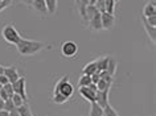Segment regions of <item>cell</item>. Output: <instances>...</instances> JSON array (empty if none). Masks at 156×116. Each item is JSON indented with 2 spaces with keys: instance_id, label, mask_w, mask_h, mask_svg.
I'll list each match as a JSON object with an SVG mask.
<instances>
[{
  "instance_id": "52a82bcc",
  "label": "cell",
  "mask_w": 156,
  "mask_h": 116,
  "mask_svg": "<svg viewBox=\"0 0 156 116\" xmlns=\"http://www.w3.org/2000/svg\"><path fill=\"white\" fill-rule=\"evenodd\" d=\"M3 74H4L7 78H8L9 83H13L16 82V80L20 78V74H19L17 69L15 66H8V67H4V71H3Z\"/></svg>"
},
{
  "instance_id": "8d00e7d4",
  "label": "cell",
  "mask_w": 156,
  "mask_h": 116,
  "mask_svg": "<svg viewBox=\"0 0 156 116\" xmlns=\"http://www.w3.org/2000/svg\"><path fill=\"white\" fill-rule=\"evenodd\" d=\"M9 116H20V114H19L17 108H13L12 111H9Z\"/></svg>"
},
{
  "instance_id": "603a6c76",
  "label": "cell",
  "mask_w": 156,
  "mask_h": 116,
  "mask_svg": "<svg viewBox=\"0 0 156 116\" xmlns=\"http://www.w3.org/2000/svg\"><path fill=\"white\" fill-rule=\"evenodd\" d=\"M90 83H91V77L90 75L82 74L81 78L78 79V87H87Z\"/></svg>"
},
{
  "instance_id": "9c48e42d",
  "label": "cell",
  "mask_w": 156,
  "mask_h": 116,
  "mask_svg": "<svg viewBox=\"0 0 156 116\" xmlns=\"http://www.w3.org/2000/svg\"><path fill=\"white\" fill-rule=\"evenodd\" d=\"M142 22H143V26H144V30H146L147 36L151 38L152 44H155V42H156V26L148 25V24H147V21H146V19H144V17H142Z\"/></svg>"
},
{
  "instance_id": "ffe728a7",
  "label": "cell",
  "mask_w": 156,
  "mask_h": 116,
  "mask_svg": "<svg viewBox=\"0 0 156 116\" xmlns=\"http://www.w3.org/2000/svg\"><path fill=\"white\" fill-rule=\"evenodd\" d=\"M115 8H116V3L114 0H105V12L114 15Z\"/></svg>"
},
{
  "instance_id": "277c9868",
  "label": "cell",
  "mask_w": 156,
  "mask_h": 116,
  "mask_svg": "<svg viewBox=\"0 0 156 116\" xmlns=\"http://www.w3.org/2000/svg\"><path fill=\"white\" fill-rule=\"evenodd\" d=\"M12 87H13V91H15V94H19L21 96L23 99L25 100H28V96H27V91H25V78L24 77H20L16 82H13L12 83Z\"/></svg>"
},
{
  "instance_id": "d590c367",
  "label": "cell",
  "mask_w": 156,
  "mask_h": 116,
  "mask_svg": "<svg viewBox=\"0 0 156 116\" xmlns=\"http://www.w3.org/2000/svg\"><path fill=\"white\" fill-rule=\"evenodd\" d=\"M19 3H21V4H24V5H28V7H32V3H33V0H17Z\"/></svg>"
},
{
  "instance_id": "ac0fdd59",
  "label": "cell",
  "mask_w": 156,
  "mask_h": 116,
  "mask_svg": "<svg viewBox=\"0 0 156 116\" xmlns=\"http://www.w3.org/2000/svg\"><path fill=\"white\" fill-rule=\"evenodd\" d=\"M46 9H48V15H54L57 12V0H44Z\"/></svg>"
},
{
  "instance_id": "484cf974",
  "label": "cell",
  "mask_w": 156,
  "mask_h": 116,
  "mask_svg": "<svg viewBox=\"0 0 156 116\" xmlns=\"http://www.w3.org/2000/svg\"><path fill=\"white\" fill-rule=\"evenodd\" d=\"M11 100L13 102V104H15V107H20V106H23V104L25 103V100L21 98L19 94H13L12 95V98H11Z\"/></svg>"
},
{
  "instance_id": "6da1fadb",
  "label": "cell",
  "mask_w": 156,
  "mask_h": 116,
  "mask_svg": "<svg viewBox=\"0 0 156 116\" xmlns=\"http://www.w3.org/2000/svg\"><path fill=\"white\" fill-rule=\"evenodd\" d=\"M44 42L41 41H36V40H25V38H21L20 41L16 44L17 52L21 54V56H34L38 52H41L44 49Z\"/></svg>"
},
{
  "instance_id": "d6a6232c",
  "label": "cell",
  "mask_w": 156,
  "mask_h": 116,
  "mask_svg": "<svg viewBox=\"0 0 156 116\" xmlns=\"http://www.w3.org/2000/svg\"><path fill=\"white\" fill-rule=\"evenodd\" d=\"M101 79V77H99V71H97V73H94V74L91 75V83H94V84H97L98 83V80Z\"/></svg>"
},
{
  "instance_id": "3957f363",
  "label": "cell",
  "mask_w": 156,
  "mask_h": 116,
  "mask_svg": "<svg viewBox=\"0 0 156 116\" xmlns=\"http://www.w3.org/2000/svg\"><path fill=\"white\" fill-rule=\"evenodd\" d=\"M78 53V45L74 41H65L61 45V54L66 58H72L77 56Z\"/></svg>"
},
{
  "instance_id": "60d3db41",
  "label": "cell",
  "mask_w": 156,
  "mask_h": 116,
  "mask_svg": "<svg viewBox=\"0 0 156 116\" xmlns=\"http://www.w3.org/2000/svg\"><path fill=\"white\" fill-rule=\"evenodd\" d=\"M2 88H3V86H2V84H0V90H2Z\"/></svg>"
},
{
  "instance_id": "f35d334b",
  "label": "cell",
  "mask_w": 156,
  "mask_h": 116,
  "mask_svg": "<svg viewBox=\"0 0 156 116\" xmlns=\"http://www.w3.org/2000/svg\"><path fill=\"white\" fill-rule=\"evenodd\" d=\"M0 116H9V112L5 110H0Z\"/></svg>"
},
{
  "instance_id": "9a60e30c",
  "label": "cell",
  "mask_w": 156,
  "mask_h": 116,
  "mask_svg": "<svg viewBox=\"0 0 156 116\" xmlns=\"http://www.w3.org/2000/svg\"><path fill=\"white\" fill-rule=\"evenodd\" d=\"M108 58H110V57H99V58H97V60H95V65H97L98 71L106 70L107 63H108Z\"/></svg>"
},
{
  "instance_id": "f546056e",
  "label": "cell",
  "mask_w": 156,
  "mask_h": 116,
  "mask_svg": "<svg viewBox=\"0 0 156 116\" xmlns=\"http://www.w3.org/2000/svg\"><path fill=\"white\" fill-rule=\"evenodd\" d=\"M9 5H12V0H0V12L8 8Z\"/></svg>"
},
{
  "instance_id": "8992f818",
  "label": "cell",
  "mask_w": 156,
  "mask_h": 116,
  "mask_svg": "<svg viewBox=\"0 0 156 116\" xmlns=\"http://www.w3.org/2000/svg\"><path fill=\"white\" fill-rule=\"evenodd\" d=\"M87 22H89V28H90L91 30H94V32L103 30L102 29V21H101V12H97Z\"/></svg>"
},
{
  "instance_id": "8fae6325",
  "label": "cell",
  "mask_w": 156,
  "mask_h": 116,
  "mask_svg": "<svg viewBox=\"0 0 156 116\" xmlns=\"http://www.w3.org/2000/svg\"><path fill=\"white\" fill-rule=\"evenodd\" d=\"M32 8L36 11L38 15H48V9H46V5H45L44 0H33Z\"/></svg>"
},
{
  "instance_id": "4dcf8cb0",
  "label": "cell",
  "mask_w": 156,
  "mask_h": 116,
  "mask_svg": "<svg viewBox=\"0 0 156 116\" xmlns=\"http://www.w3.org/2000/svg\"><path fill=\"white\" fill-rule=\"evenodd\" d=\"M13 108H16V107H15V104H13V102H12V100H11V99L5 100V103H4V110L9 112V111H12Z\"/></svg>"
},
{
  "instance_id": "f1b7e54d",
  "label": "cell",
  "mask_w": 156,
  "mask_h": 116,
  "mask_svg": "<svg viewBox=\"0 0 156 116\" xmlns=\"http://www.w3.org/2000/svg\"><path fill=\"white\" fill-rule=\"evenodd\" d=\"M94 7L97 8V11L98 12H105V0H95V4H94Z\"/></svg>"
},
{
  "instance_id": "4316f807",
  "label": "cell",
  "mask_w": 156,
  "mask_h": 116,
  "mask_svg": "<svg viewBox=\"0 0 156 116\" xmlns=\"http://www.w3.org/2000/svg\"><path fill=\"white\" fill-rule=\"evenodd\" d=\"M69 80V75H65V77H62V78L58 80V82L56 83V86H54V92H60V88L64 86V84L66 83Z\"/></svg>"
},
{
  "instance_id": "74e56055",
  "label": "cell",
  "mask_w": 156,
  "mask_h": 116,
  "mask_svg": "<svg viewBox=\"0 0 156 116\" xmlns=\"http://www.w3.org/2000/svg\"><path fill=\"white\" fill-rule=\"evenodd\" d=\"M82 2L86 4V7L87 5H94L95 4V0H82Z\"/></svg>"
},
{
  "instance_id": "30bf717a",
  "label": "cell",
  "mask_w": 156,
  "mask_h": 116,
  "mask_svg": "<svg viewBox=\"0 0 156 116\" xmlns=\"http://www.w3.org/2000/svg\"><path fill=\"white\" fill-rule=\"evenodd\" d=\"M95 92L97 91H93L89 87H80V94H81V96H82L83 99L89 100L90 103L95 102Z\"/></svg>"
},
{
  "instance_id": "7c38bea8",
  "label": "cell",
  "mask_w": 156,
  "mask_h": 116,
  "mask_svg": "<svg viewBox=\"0 0 156 116\" xmlns=\"http://www.w3.org/2000/svg\"><path fill=\"white\" fill-rule=\"evenodd\" d=\"M156 15V5L155 2H148L143 8V17H148V16H154Z\"/></svg>"
},
{
  "instance_id": "cb8c5ba5",
  "label": "cell",
  "mask_w": 156,
  "mask_h": 116,
  "mask_svg": "<svg viewBox=\"0 0 156 116\" xmlns=\"http://www.w3.org/2000/svg\"><path fill=\"white\" fill-rule=\"evenodd\" d=\"M68 98L66 96H64L61 94V92H54L53 94V102L56 103V104H64V103H66L68 102Z\"/></svg>"
},
{
  "instance_id": "5bb4252c",
  "label": "cell",
  "mask_w": 156,
  "mask_h": 116,
  "mask_svg": "<svg viewBox=\"0 0 156 116\" xmlns=\"http://www.w3.org/2000/svg\"><path fill=\"white\" fill-rule=\"evenodd\" d=\"M98 71V69H97V65H95V61H91V62H89L86 66L83 67V70H82V74L85 75H93L94 73Z\"/></svg>"
},
{
  "instance_id": "7402d4cb",
  "label": "cell",
  "mask_w": 156,
  "mask_h": 116,
  "mask_svg": "<svg viewBox=\"0 0 156 116\" xmlns=\"http://www.w3.org/2000/svg\"><path fill=\"white\" fill-rule=\"evenodd\" d=\"M97 12H98V11H97L94 5H87L86 9H85V21H89Z\"/></svg>"
},
{
  "instance_id": "d6986e66",
  "label": "cell",
  "mask_w": 156,
  "mask_h": 116,
  "mask_svg": "<svg viewBox=\"0 0 156 116\" xmlns=\"http://www.w3.org/2000/svg\"><path fill=\"white\" fill-rule=\"evenodd\" d=\"M111 86H112V82H107V80H103V79H99L98 83H97L98 91H110Z\"/></svg>"
},
{
  "instance_id": "2e32d148",
  "label": "cell",
  "mask_w": 156,
  "mask_h": 116,
  "mask_svg": "<svg viewBox=\"0 0 156 116\" xmlns=\"http://www.w3.org/2000/svg\"><path fill=\"white\" fill-rule=\"evenodd\" d=\"M116 66H118V62H116V60H115V58H112V57H110V58H108V63H107L106 71L111 77H114L115 71H116Z\"/></svg>"
},
{
  "instance_id": "83f0119b",
  "label": "cell",
  "mask_w": 156,
  "mask_h": 116,
  "mask_svg": "<svg viewBox=\"0 0 156 116\" xmlns=\"http://www.w3.org/2000/svg\"><path fill=\"white\" fill-rule=\"evenodd\" d=\"M3 88H4V90H5L7 95H8V98H9V99L12 98V95L15 94L13 87H12V83H7V84H4V86H3Z\"/></svg>"
},
{
  "instance_id": "4fadbf2b",
  "label": "cell",
  "mask_w": 156,
  "mask_h": 116,
  "mask_svg": "<svg viewBox=\"0 0 156 116\" xmlns=\"http://www.w3.org/2000/svg\"><path fill=\"white\" fill-rule=\"evenodd\" d=\"M60 92H61V94L64 95V96H66V98L69 99L70 96H72V95L74 94V86H73V84L68 80V82H66V83L64 84V86H62V87L60 88Z\"/></svg>"
},
{
  "instance_id": "ab89813d",
  "label": "cell",
  "mask_w": 156,
  "mask_h": 116,
  "mask_svg": "<svg viewBox=\"0 0 156 116\" xmlns=\"http://www.w3.org/2000/svg\"><path fill=\"white\" fill-rule=\"evenodd\" d=\"M3 71H4V66H2V65H0V74H3Z\"/></svg>"
},
{
  "instance_id": "d4e9b609",
  "label": "cell",
  "mask_w": 156,
  "mask_h": 116,
  "mask_svg": "<svg viewBox=\"0 0 156 116\" xmlns=\"http://www.w3.org/2000/svg\"><path fill=\"white\" fill-rule=\"evenodd\" d=\"M103 116H119V115L110 104H107L106 107H103Z\"/></svg>"
},
{
  "instance_id": "ba28073f",
  "label": "cell",
  "mask_w": 156,
  "mask_h": 116,
  "mask_svg": "<svg viewBox=\"0 0 156 116\" xmlns=\"http://www.w3.org/2000/svg\"><path fill=\"white\" fill-rule=\"evenodd\" d=\"M95 103L101 107H106L108 103V91H97L95 92Z\"/></svg>"
},
{
  "instance_id": "44dd1931",
  "label": "cell",
  "mask_w": 156,
  "mask_h": 116,
  "mask_svg": "<svg viewBox=\"0 0 156 116\" xmlns=\"http://www.w3.org/2000/svg\"><path fill=\"white\" fill-rule=\"evenodd\" d=\"M16 108H17V111H19V114H20V116H30V115H32L30 107H29V104L27 103V102L23 104V106L16 107Z\"/></svg>"
},
{
  "instance_id": "7a4b0ae2",
  "label": "cell",
  "mask_w": 156,
  "mask_h": 116,
  "mask_svg": "<svg viewBox=\"0 0 156 116\" xmlns=\"http://www.w3.org/2000/svg\"><path fill=\"white\" fill-rule=\"evenodd\" d=\"M2 36L7 42H8V44H12V45H16L17 42L23 38L20 36V33L17 32V29L15 28L12 24H8V25H5L4 28H3Z\"/></svg>"
},
{
  "instance_id": "e575fe53",
  "label": "cell",
  "mask_w": 156,
  "mask_h": 116,
  "mask_svg": "<svg viewBox=\"0 0 156 116\" xmlns=\"http://www.w3.org/2000/svg\"><path fill=\"white\" fill-rule=\"evenodd\" d=\"M0 98H2L3 100H8V99H9V98H8V95H7V92H5L4 88H2V90H0Z\"/></svg>"
},
{
  "instance_id": "7bdbcfd3",
  "label": "cell",
  "mask_w": 156,
  "mask_h": 116,
  "mask_svg": "<svg viewBox=\"0 0 156 116\" xmlns=\"http://www.w3.org/2000/svg\"><path fill=\"white\" fill-rule=\"evenodd\" d=\"M30 116H33V115H30Z\"/></svg>"
},
{
  "instance_id": "5b68a950",
  "label": "cell",
  "mask_w": 156,
  "mask_h": 116,
  "mask_svg": "<svg viewBox=\"0 0 156 116\" xmlns=\"http://www.w3.org/2000/svg\"><path fill=\"white\" fill-rule=\"evenodd\" d=\"M101 21H102V29L108 30L115 24V16L107 13V12H102L101 13Z\"/></svg>"
},
{
  "instance_id": "1f68e13d",
  "label": "cell",
  "mask_w": 156,
  "mask_h": 116,
  "mask_svg": "<svg viewBox=\"0 0 156 116\" xmlns=\"http://www.w3.org/2000/svg\"><path fill=\"white\" fill-rule=\"evenodd\" d=\"M147 21L148 25L151 26H156V15H154V16H148V17H144Z\"/></svg>"
},
{
  "instance_id": "b9f144b4",
  "label": "cell",
  "mask_w": 156,
  "mask_h": 116,
  "mask_svg": "<svg viewBox=\"0 0 156 116\" xmlns=\"http://www.w3.org/2000/svg\"><path fill=\"white\" fill-rule=\"evenodd\" d=\"M114 2H115V3H118V2H119V0H114Z\"/></svg>"
},
{
  "instance_id": "e0dca14e",
  "label": "cell",
  "mask_w": 156,
  "mask_h": 116,
  "mask_svg": "<svg viewBox=\"0 0 156 116\" xmlns=\"http://www.w3.org/2000/svg\"><path fill=\"white\" fill-rule=\"evenodd\" d=\"M89 116H103V108L98 106L95 102L91 103V107H90V114Z\"/></svg>"
},
{
  "instance_id": "836d02e7",
  "label": "cell",
  "mask_w": 156,
  "mask_h": 116,
  "mask_svg": "<svg viewBox=\"0 0 156 116\" xmlns=\"http://www.w3.org/2000/svg\"><path fill=\"white\" fill-rule=\"evenodd\" d=\"M7 83H9L8 78H7L4 74H0V84H2V86H4V84H7Z\"/></svg>"
}]
</instances>
